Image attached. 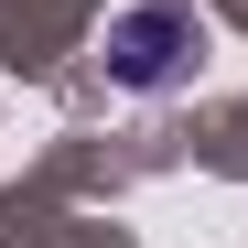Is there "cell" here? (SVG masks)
I'll use <instances>...</instances> for the list:
<instances>
[{
	"label": "cell",
	"instance_id": "obj_1",
	"mask_svg": "<svg viewBox=\"0 0 248 248\" xmlns=\"http://www.w3.org/2000/svg\"><path fill=\"white\" fill-rule=\"evenodd\" d=\"M194 54H205V22L184 11V0H140V11L108 22V76L119 87H173Z\"/></svg>",
	"mask_w": 248,
	"mask_h": 248
}]
</instances>
